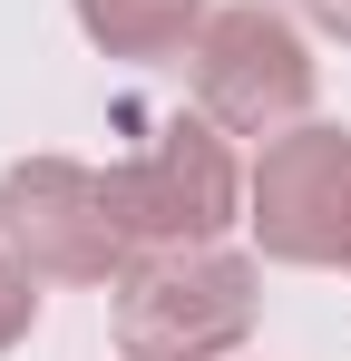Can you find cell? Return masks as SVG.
<instances>
[{
	"mask_svg": "<svg viewBox=\"0 0 351 361\" xmlns=\"http://www.w3.org/2000/svg\"><path fill=\"white\" fill-rule=\"evenodd\" d=\"M264 322V264L234 244H156L108 283V332L127 361H244Z\"/></svg>",
	"mask_w": 351,
	"mask_h": 361,
	"instance_id": "cell-1",
	"label": "cell"
},
{
	"mask_svg": "<svg viewBox=\"0 0 351 361\" xmlns=\"http://www.w3.org/2000/svg\"><path fill=\"white\" fill-rule=\"evenodd\" d=\"M185 98L225 127V137L273 147L283 127L312 118L322 59H312V39H302L292 10H273V0H225V10L195 30V49H185Z\"/></svg>",
	"mask_w": 351,
	"mask_h": 361,
	"instance_id": "cell-2",
	"label": "cell"
},
{
	"mask_svg": "<svg viewBox=\"0 0 351 361\" xmlns=\"http://www.w3.org/2000/svg\"><path fill=\"white\" fill-rule=\"evenodd\" d=\"M0 244L39 283H117L137 264L117 176L88 157H20L0 166Z\"/></svg>",
	"mask_w": 351,
	"mask_h": 361,
	"instance_id": "cell-3",
	"label": "cell"
},
{
	"mask_svg": "<svg viewBox=\"0 0 351 361\" xmlns=\"http://www.w3.org/2000/svg\"><path fill=\"white\" fill-rule=\"evenodd\" d=\"M108 176H117V205H127L137 254H156V244H225L234 225H244V176H254V166L234 157V137L205 118V108H176Z\"/></svg>",
	"mask_w": 351,
	"mask_h": 361,
	"instance_id": "cell-4",
	"label": "cell"
},
{
	"mask_svg": "<svg viewBox=\"0 0 351 361\" xmlns=\"http://www.w3.org/2000/svg\"><path fill=\"white\" fill-rule=\"evenodd\" d=\"M244 235L264 264H351V127L332 118H302L283 127L254 176H244Z\"/></svg>",
	"mask_w": 351,
	"mask_h": 361,
	"instance_id": "cell-5",
	"label": "cell"
},
{
	"mask_svg": "<svg viewBox=\"0 0 351 361\" xmlns=\"http://www.w3.org/2000/svg\"><path fill=\"white\" fill-rule=\"evenodd\" d=\"M68 20L88 30V49L147 68V59H185L195 30L215 20V0H68Z\"/></svg>",
	"mask_w": 351,
	"mask_h": 361,
	"instance_id": "cell-6",
	"label": "cell"
},
{
	"mask_svg": "<svg viewBox=\"0 0 351 361\" xmlns=\"http://www.w3.org/2000/svg\"><path fill=\"white\" fill-rule=\"evenodd\" d=\"M30 322H39V274L0 244V352H20V342H30Z\"/></svg>",
	"mask_w": 351,
	"mask_h": 361,
	"instance_id": "cell-7",
	"label": "cell"
},
{
	"mask_svg": "<svg viewBox=\"0 0 351 361\" xmlns=\"http://www.w3.org/2000/svg\"><path fill=\"white\" fill-rule=\"evenodd\" d=\"M302 20H312L322 39H342V49H351V0H302Z\"/></svg>",
	"mask_w": 351,
	"mask_h": 361,
	"instance_id": "cell-8",
	"label": "cell"
},
{
	"mask_svg": "<svg viewBox=\"0 0 351 361\" xmlns=\"http://www.w3.org/2000/svg\"><path fill=\"white\" fill-rule=\"evenodd\" d=\"M342 274H351V264H342Z\"/></svg>",
	"mask_w": 351,
	"mask_h": 361,
	"instance_id": "cell-9",
	"label": "cell"
}]
</instances>
